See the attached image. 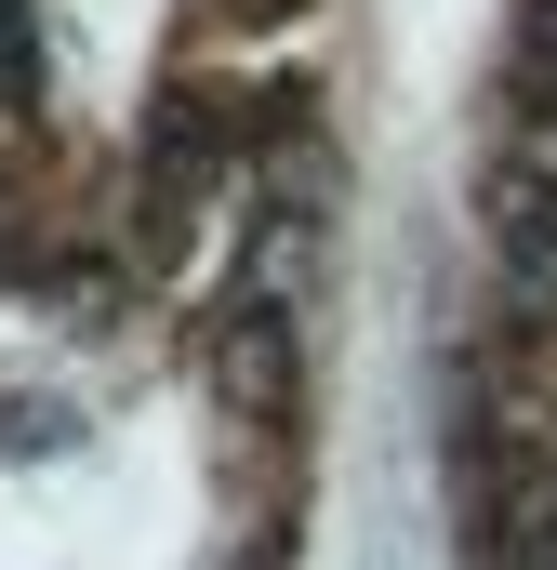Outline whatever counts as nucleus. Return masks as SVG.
<instances>
[{
	"label": "nucleus",
	"instance_id": "1",
	"mask_svg": "<svg viewBox=\"0 0 557 570\" xmlns=\"http://www.w3.org/2000/svg\"><path fill=\"white\" fill-rule=\"evenodd\" d=\"M491 226L531 253V266H557V134L518 146V173H505V199H491Z\"/></svg>",
	"mask_w": 557,
	"mask_h": 570
}]
</instances>
